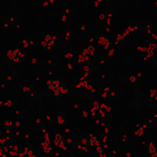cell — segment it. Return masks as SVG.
<instances>
[{"instance_id": "cell-6", "label": "cell", "mask_w": 157, "mask_h": 157, "mask_svg": "<svg viewBox=\"0 0 157 157\" xmlns=\"http://www.w3.org/2000/svg\"><path fill=\"white\" fill-rule=\"evenodd\" d=\"M157 152V148L155 147V145L153 144H150V148H148V153L150 155H152V153H156Z\"/></svg>"}, {"instance_id": "cell-7", "label": "cell", "mask_w": 157, "mask_h": 157, "mask_svg": "<svg viewBox=\"0 0 157 157\" xmlns=\"http://www.w3.org/2000/svg\"><path fill=\"white\" fill-rule=\"evenodd\" d=\"M72 56H74V55H72V53H69V52H67V53L65 54V58H66V59H69V60H70V59H72Z\"/></svg>"}, {"instance_id": "cell-4", "label": "cell", "mask_w": 157, "mask_h": 157, "mask_svg": "<svg viewBox=\"0 0 157 157\" xmlns=\"http://www.w3.org/2000/svg\"><path fill=\"white\" fill-rule=\"evenodd\" d=\"M55 145L56 146H59V147H61V148H66V146H65V144H64V137L60 135V134H56L55 135Z\"/></svg>"}, {"instance_id": "cell-2", "label": "cell", "mask_w": 157, "mask_h": 157, "mask_svg": "<svg viewBox=\"0 0 157 157\" xmlns=\"http://www.w3.org/2000/svg\"><path fill=\"white\" fill-rule=\"evenodd\" d=\"M6 56H7L11 61H17L18 58L21 56V53L18 52V49H10V50L6 53Z\"/></svg>"}, {"instance_id": "cell-5", "label": "cell", "mask_w": 157, "mask_h": 157, "mask_svg": "<svg viewBox=\"0 0 157 157\" xmlns=\"http://www.w3.org/2000/svg\"><path fill=\"white\" fill-rule=\"evenodd\" d=\"M58 124L59 125H65L66 124V119H65L64 115H59L58 117Z\"/></svg>"}, {"instance_id": "cell-9", "label": "cell", "mask_w": 157, "mask_h": 157, "mask_svg": "<svg viewBox=\"0 0 157 157\" xmlns=\"http://www.w3.org/2000/svg\"><path fill=\"white\" fill-rule=\"evenodd\" d=\"M150 157H157V152H156V153H152V155H150Z\"/></svg>"}, {"instance_id": "cell-1", "label": "cell", "mask_w": 157, "mask_h": 157, "mask_svg": "<svg viewBox=\"0 0 157 157\" xmlns=\"http://www.w3.org/2000/svg\"><path fill=\"white\" fill-rule=\"evenodd\" d=\"M56 43V36H53V34H45L43 37V40H42V44L43 47H45L49 52H52L54 49V45Z\"/></svg>"}, {"instance_id": "cell-3", "label": "cell", "mask_w": 157, "mask_h": 157, "mask_svg": "<svg viewBox=\"0 0 157 157\" xmlns=\"http://www.w3.org/2000/svg\"><path fill=\"white\" fill-rule=\"evenodd\" d=\"M44 132H45V141L42 144V147H43L44 152H50V151H52L50 140H49V136H48V134H47V131H45V130H44Z\"/></svg>"}, {"instance_id": "cell-8", "label": "cell", "mask_w": 157, "mask_h": 157, "mask_svg": "<svg viewBox=\"0 0 157 157\" xmlns=\"http://www.w3.org/2000/svg\"><path fill=\"white\" fill-rule=\"evenodd\" d=\"M130 80H131L132 82H135V81H136V77H135V76H131V78H130Z\"/></svg>"}]
</instances>
